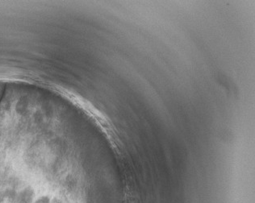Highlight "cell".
Returning <instances> with one entry per match:
<instances>
[{
	"instance_id": "cell-1",
	"label": "cell",
	"mask_w": 255,
	"mask_h": 203,
	"mask_svg": "<svg viewBox=\"0 0 255 203\" xmlns=\"http://www.w3.org/2000/svg\"><path fill=\"white\" fill-rule=\"evenodd\" d=\"M4 84L0 82V101H1V100H2V96H3V93H4Z\"/></svg>"
}]
</instances>
